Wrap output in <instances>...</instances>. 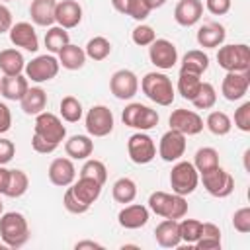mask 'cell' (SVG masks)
Here are the masks:
<instances>
[{
	"mask_svg": "<svg viewBox=\"0 0 250 250\" xmlns=\"http://www.w3.org/2000/svg\"><path fill=\"white\" fill-rule=\"evenodd\" d=\"M0 238L6 248H21L29 240L27 219L18 211L0 215Z\"/></svg>",
	"mask_w": 250,
	"mask_h": 250,
	"instance_id": "6da1fadb",
	"label": "cell"
},
{
	"mask_svg": "<svg viewBox=\"0 0 250 250\" xmlns=\"http://www.w3.org/2000/svg\"><path fill=\"white\" fill-rule=\"evenodd\" d=\"M148 209L162 217V219H182L188 215V201L184 195L166 193V191H152L148 195Z\"/></svg>",
	"mask_w": 250,
	"mask_h": 250,
	"instance_id": "7a4b0ae2",
	"label": "cell"
},
{
	"mask_svg": "<svg viewBox=\"0 0 250 250\" xmlns=\"http://www.w3.org/2000/svg\"><path fill=\"white\" fill-rule=\"evenodd\" d=\"M141 90L143 94L154 102L156 105H172L176 90L172 86V80L164 72H146L141 80Z\"/></svg>",
	"mask_w": 250,
	"mask_h": 250,
	"instance_id": "3957f363",
	"label": "cell"
},
{
	"mask_svg": "<svg viewBox=\"0 0 250 250\" xmlns=\"http://www.w3.org/2000/svg\"><path fill=\"white\" fill-rule=\"evenodd\" d=\"M217 62L227 72H246L250 70V47L246 43L221 45L217 51Z\"/></svg>",
	"mask_w": 250,
	"mask_h": 250,
	"instance_id": "277c9868",
	"label": "cell"
},
{
	"mask_svg": "<svg viewBox=\"0 0 250 250\" xmlns=\"http://www.w3.org/2000/svg\"><path fill=\"white\" fill-rule=\"evenodd\" d=\"M197 184H199V172L195 170L193 162L176 160V164L172 166V172H170V188H172V191L186 197V195L195 191Z\"/></svg>",
	"mask_w": 250,
	"mask_h": 250,
	"instance_id": "5b68a950",
	"label": "cell"
},
{
	"mask_svg": "<svg viewBox=\"0 0 250 250\" xmlns=\"http://www.w3.org/2000/svg\"><path fill=\"white\" fill-rule=\"evenodd\" d=\"M158 113L156 109L148 107V105H143L139 102H133L129 105H125L123 113H121V121L123 125L131 127V129H137V131H148L152 127L158 125Z\"/></svg>",
	"mask_w": 250,
	"mask_h": 250,
	"instance_id": "8992f818",
	"label": "cell"
},
{
	"mask_svg": "<svg viewBox=\"0 0 250 250\" xmlns=\"http://www.w3.org/2000/svg\"><path fill=\"white\" fill-rule=\"evenodd\" d=\"M33 135L53 143L61 145L66 137V127L62 125V119L51 111H41L35 115V125H33Z\"/></svg>",
	"mask_w": 250,
	"mask_h": 250,
	"instance_id": "52a82bcc",
	"label": "cell"
},
{
	"mask_svg": "<svg viewBox=\"0 0 250 250\" xmlns=\"http://www.w3.org/2000/svg\"><path fill=\"white\" fill-rule=\"evenodd\" d=\"M59 68H61L59 59L49 53V55H39V57L31 59V61L25 64L23 70H25V78H27V80L41 84V82L53 80V78L59 74Z\"/></svg>",
	"mask_w": 250,
	"mask_h": 250,
	"instance_id": "ba28073f",
	"label": "cell"
},
{
	"mask_svg": "<svg viewBox=\"0 0 250 250\" xmlns=\"http://www.w3.org/2000/svg\"><path fill=\"white\" fill-rule=\"evenodd\" d=\"M84 125H86V131L90 137H107L113 131L115 117L107 105L100 104V105H92L88 109Z\"/></svg>",
	"mask_w": 250,
	"mask_h": 250,
	"instance_id": "9c48e42d",
	"label": "cell"
},
{
	"mask_svg": "<svg viewBox=\"0 0 250 250\" xmlns=\"http://www.w3.org/2000/svg\"><path fill=\"white\" fill-rule=\"evenodd\" d=\"M199 176L205 191L213 197H229L234 191V178L221 166H215L213 170H207Z\"/></svg>",
	"mask_w": 250,
	"mask_h": 250,
	"instance_id": "30bf717a",
	"label": "cell"
},
{
	"mask_svg": "<svg viewBox=\"0 0 250 250\" xmlns=\"http://www.w3.org/2000/svg\"><path fill=\"white\" fill-rule=\"evenodd\" d=\"M127 154L135 164H148L156 156V145L150 135H146L145 131H137L127 141Z\"/></svg>",
	"mask_w": 250,
	"mask_h": 250,
	"instance_id": "8fae6325",
	"label": "cell"
},
{
	"mask_svg": "<svg viewBox=\"0 0 250 250\" xmlns=\"http://www.w3.org/2000/svg\"><path fill=\"white\" fill-rule=\"evenodd\" d=\"M168 123H170V129L174 131H180L182 135L189 137V135H197L203 131V119L197 111L193 109H174L172 115L168 117Z\"/></svg>",
	"mask_w": 250,
	"mask_h": 250,
	"instance_id": "7c38bea8",
	"label": "cell"
},
{
	"mask_svg": "<svg viewBox=\"0 0 250 250\" xmlns=\"http://www.w3.org/2000/svg\"><path fill=\"white\" fill-rule=\"evenodd\" d=\"M148 59L156 68L168 70L178 62V49L168 39H154L148 45Z\"/></svg>",
	"mask_w": 250,
	"mask_h": 250,
	"instance_id": "4fadbf2b",
	"label": "cell"
},
{
	"mask_svg": "<svg viewBox=\"0 0 250 250\" xmlns=\"http://www.w3.org/2000/svg\"><path fill=\"white\" fill-rule=\"evenodd\" d=\"M109 90L117 100H131L139 92V78L129 68L115 70L109 78Z\"/></svg>",
	"mask_w": 250,
	"mask_h": 250,
	"instance_id": "5bb4252c",
	"label": "cell"
},
{
	"mask_svg": "<svg viewBox=\"0 0 250 250\" xmlns=\"http://www.w3.org/2000/svg\"><path fill=\"white\" fill-rule=\"evenodd\" d=\"M186 152V135H182L180 131L168 129L158 143V156L164 162H176L184 156Z\"/></svg>",
	"mask_w": 250,
	"mask_h": 250,
	"instance_id": "9a60e30c",
	"label": "cell"
},
{
	"mask_svg": "<svg viewBox=\"0 0 250 250\" xmlns=\"http://www.w3.org/2000/svg\"><path fill=\"white\" fill-rule=\"evenodd\" d=\"M250 86V70L246 72H227L221 84V94L229 102H238L246 96Z\"/></svg>",
	"mask_w": 250,
	"mask_h": 250,
	"instance_id": "2e32d148",
	"label": "cell"
},
{
	"mask_svg": "<svg viewBox=\"0 0 250 250\" xmlns=\"http://www.w3.org/2000/svg\"><path fill=\"white\" fill-rule=\"evenodd\" d=\"M8 35H10V41H12L14 47H21L23 51L37 53V49H39V37H37L35 27L29 21H18V23H14L10 27Z\"/></svg>",
	"mask_w": 250,
	"mask_h": 250,
	"instance_id": "e0dca14e",
	"label": "cell"
},
{
	"mask_svg": "<svg viewBox=\"0 0 250 250\" xmlns=\"http://www.w3.org/2000/svg\"><path fill=\"white\" fill-rule=\"evenodd\" d=\"M148 217H150V211L148 207L141 205V203H127L119 213H117V223L119 227L127 229V230H135V229H141L148 223Z\"/></svg>",
	"mask_w": 250,
	"mask_h": 250,
	"instance_id": "ac0fdd59",
	"label": "cell"
},
{
	"mask_svg": "<svg viewBox=\"0 0 250 250\" xmlns=\"http://www.w3.org/2000/svg\"><path fill=\"white\" fill-rule=\"evenodd\" d=\"M49 180L53 186H59V188H68L74 180H76V166L72 162V158H55L51 164H49Z\"/></svg>",
	"mask_w": 250,
	"mask_h": 250,
	"instance_id": "d6986e66",
	"label": "cell"
},
{
	"mask_svg": "<svg viewBox=\"0 0 250 250\" xmlns=\"http://www.w3.org/2000/svg\"><path fill=\"white\" fill-rule=\"evenodd\" d=\"M82 21V6L76 0H61L57 2L55 8V23L64 27V29H72Z\"/></svg>",
	"mask_w": 250,
	"mask_h": 250,
	"instance_id": "ffe728a7",
	"label": "cell"
},
{
	"mask_svg": "<svg viewBox=\"0 0 250 250\" xmlns=\"http://www.w3.org/2000/svg\"><path fill=\"white\" fill-rule=\"evenodd\" d=\"M203 16V2L201 0H180L174 8V20L182 27L195 25Z\"/></svg>",
	"mask_w": 250,
	"mask_h": 250,
	"instance_id": "44dd1931",
	"label": "cell"
},
{
	"mask_svg": "<svg viewBox=\"0 0 250 250\" xmlns=\"http://www.w3.org/2000/svg\"><path fill=\"white\" fill-rule=\"evenodd\" d=\"M225 37H227V31L225 27L219 23V21H205L199 29H197V43L199 47L203 49H217L225 43Z\"/></svg>",
	"mask_w": 250,
	"mask_h": 250,
	"instance_id": "7402d4cb",
	"label": "cell"
},
{
	"mask_svg": "<svg viewBox=\"0 0 250 250\" xmlns=\"http://www.w3.org/2000/svg\"><path fill=\"white\" fill-rule=\"evenodd\" d=\"M70 189H72V193L84 203V205H88V207H92V203H96L98 201V197H100V193H102V184H98L96 180H92V178H84V176H80L78 180H74L70 186H68Z\"/></svg>",
	"mask_w": 250,
	"mask_h": 250,
	"instance_id": "603a6c76",
	"label": "cell"
},
{
	"mask_svg": "<svg viewBox=\"0 0 250 250\" xmlns=\"http://www.w3.org/2000/svg\"><path fill=\"white\" fill-rule=\"evenodd\" d=\"M154 238L158 242V246L162 248H176L180 246L182 238H180V227L176 219H164L156 225L154 229Z\"/></svg>",
	"mask_w": 250,
	"mask_h": 250,
	"instance_id": "cb8c5ba5",
	"label": "cell"
},
{
	"mask_svg": "<svg viewBox=\"0 0 250 250\" xmlns=\"http://www.w3.org/2000/svg\"><path fill=\"white\" fill-rule=\"evenodd\" d=\"M55 8H57V0H31L29 4L31 21L41 27H51L55 23Z\"/></svg>",
	"mask_w": 250,
	"mask_h": 250,
	"instance_id": "d4e9b609",
	"label": "cell"
},
{
	"mask_svg": "<svg viewBox=\"0 0 250 250\" xmlns=\"http://www.w3.org/2000/svg\"><path fill=\"white\" fill-rule=\"evenodd\" d=\"M64 152L72 160H86L94 152V141L90 135H72L64 143Z\"/></svg>",
	"mask_w": 250,
	"mask_h": 250,
	"instance_id": "484cf974",
	"label": "cell"
},
{
	"mask_svg": "<svg viewBox=\"0 0 250 250\" xmlns=\"http://www.w3.org/2000/svg\"><path fill=\"white\" fill-rule=\"evenodd\" d=\"M29 88V80L21 74L16 76H4L0 80V96H4L10 102H20L23 98V94Z\"/></svg>",
	"mask_w": 250,
	"mask_h": 250,
	"instance_id": "4316f807",
	"label": "cell"
},
{
	"mask_svg": "<svg viewBox=\"0 0 250 250\" xmlns=\"http://www.w3.org/2000/svg\"><path fill=\"white\" fill-rule=\"evenodd\" d=\"M20 105H21V111L25 115H39L47 107V94H45V90L39 88V86L27 88V92L20 100Z\"/></svg>",
	"mask_w": 250,
	"mask_h": 250,
	"instance_id": "83f0119b",
	"label": "cell"
},
{
	"mask_svg": "<svg viewBox=\"0 0 250 250\" xmlns=\"http://www.w3.org/2000/svg\"><path fill=\"white\" fill-rule=\"evenodd\" d=\"M59 64L66 70H80L84 64H86V53L82 47L78 45H64L61 51H59Z\"/></svg>",
	"mask_w": 250,
	"mask_h": 250,
	"instance_id": "f1b7e54d",
	"label": "cell"
},
{
	"mask_svg": "<svg viewBox=\"0 0 250 250\" xmlns=\"http://www.w3.org/2000/svg\"><path fill=\"white\" fill-rule=\"evenodd\" d=\"M25 68L23 55L18 49H2L0 51V70L4 76H16L21 74Z\"/></svg>",
	"mask_w": 250,
	"mask_h": 250,
	"instance_id": "f546056e",
	"label": "cell"
},
{
	"mask_svg": "<svg viewBox=\"0 0 250 250\" xmlns=\"http://www.w3.org/2000/svg\"><path fill=\"white\" fill-rule=\"evenodd\" d=\"M197 250L221 248V229L215 223H201V234L193 244Z\"/></svg>",
	"mask_w": 250,
	"mask_h": 250,
	"instance_id": "4dcf8cb0",
	"label": "cell"
},
{
	"mask_svg": "<svg viewBox=\"0 0 250 250\" xmlns=\"http://www.w3.org/2000/svg\"><path fill=\"white\" fill-rule=\"evenodd\" d=\"M201 74H195V72H189V70H182L180 68V76H178V94L191 102L193 96L197 94L199 86H201Z\"/></svg>",
	"mask_w": 250,
	"mask_h": 250,
	"instance_id": "1f68e13d",
	"label": "cell"
},
{
	"mask_svg": "<svg viewBox=\"0 0 250 250\" xmlns=\"http://www.w3.org/2000/svg\"><path fill=\"white\" fill-rule=\"evenodd\" d=\"M111 195L117 203L127 205V203L135 201V197H137V184L131 178H119L111 186Z\"/></svg>",
	"mask_w": 250,
	"mask_h": 250,
	"instance_id": "d6a6232c",
	"label": "cell"
},
{
	"mask_svg": "<svg viewBox=\"0 0 250 250\" xmlns=\"http://www.w3.org/2000/svg\"><path fill=\"white\" fill-rule=\"evenodd\" d=\"M209 68V57L201 49H191L182 57V70L203 74Z\"/></svg>",
	"mask_w": 250,
	"mask_h": 250,
	"instance_id": "836d02e7",
	"label": "cell"
},
{
	"mask_svg": "<svg viewBox=\"0 0 250 250\" xmlns=\"http://www.w3.org/2000/svg\"><path fill=\"white\" fill-rule=\"evenodd\" d=\"M70 43V37H68V31L61 25H51L45 33V47L51 55H59V51Z\"/></svg>",
	"mask_w": 250,
	"mask_h": 250,
	"instance_id": "e575fe53",
	"label": "cell"
},
{
	"mask_svg": "<svg viewBox=\"0 0 250 250\" xmlns=\"http://www.w3.org/2000/svg\"><path fill=\"white\" fill-rule=\"evenodd\" d=\"M205 127H207L213 135L225 137V135H229L230 129H232V119H230L225 111H219V109H217V111H211V113L207 115Z\"/></svg>",
	"mask_w": 250,
	"mask_h": 250,
	"instance_id": "d590c367",
	"label": "cell"
},
{
	"mask_svg": "<svg viewBox=\"0 0 250 250\" xmlns=\"http://www.w3.org/2000/svg\"><path fill=\"white\" fill-rule=\"evenodd\" d=\"M84 53H86V59L104 61V59H107L109 53H111V43H109V39H105L104 35H96V37H92V39L86 43Z\"/></svg>",
	"mask_w": 250,
	"mask_h": 250,
	"instance_id": "8d00e7d4",
	"label": "cell"
},
{
	"mask_svg": "<svg viewBox=\"0 0 250 250\" xmlns=\"http://www.w3.org/2000/svg\"><path fill=\"white\" fill-rule=\"evenodd\" d=\"M193 166L199 174L213 170L215 166H219V152L213 146H201L197 148L195 156H193Z\"/></svg>",
	"mask_w": 250,
	"mask_h": 250,
	"instance_id": "74e56055",
	"label": "cell"
},
{
	"mask_svg": "<svg viewBox=\"0 0 250 250\" xmlns=\"http://www.w3.org/2000/svg\"><path fill=\"white\" fill-rule=\"evenodd\" d=\"M59 111H61V117H62L66 123H76V121H80V119H82V113H84L80 100L74 98V96H64V98L61 100Z\"/></svg>",
	"mask_w": 250,
	"mask_h": 250,
	"instance_id": "f35d334b",
	"label": "cell"
},
{
	"mask_svg": "<svg viewBox=\"0 0 250 250\" xmlns=\"http://www.w3.org/2000/svg\"><path fill=\"white\" fill-rule=\"evenodd\" d=\"M27 188H29L27 174L23 170H18V168L10 170V182H8V189H6L4 195L12 197V199H18V197H21L27 191Z\"/></svg>",
	"mask_w": 250,
	"mask_h": 250,
	"instance_id": "ab89813d",
	"label": "cell"
},
{
	"mask_svg": "<svg viewBox=\"0 0 250 250\" xmlns=\"http://www.w3.org/2000/svg\"><path fill=\"white\" fill-rule=\"evenodd\" d=\"M215 102H217V90H215V86L211 82H201L197 94L191 100L193 107L195 109H211L215 105Z\"/></svg>",
	"mask_w": 250,
	"mask_h": 250,
	"instance_id": "60d3db41",
	"label": "cell"
},
{
	"mask_svg": "<svg viewBox=\"0 0 250 250\" xmlns=\"http://www.w3.org/2000/svg\"><path fill=\"white\" fill-rule=\"evenodd\" d=\"M80 176H84V178H92V180H96L98 184L104 186L105 180H107V168H105V164H104L102 160L86 158L84 166L80 168Z\"/></svg>",
	"mask_w": 250,
	"mask_h": 250,
	"instance_id": "b9f144b4",
	"label": "cell"
},
{
	"mask_svg": "<svg viewBox=\"0 0 250 250\" xmlns=\"http://www.w3.org/2000/svg\"><path fill=\"white\" fill-rule=\"evenodd\" d=\"M178 227H180V238H182V242L195 244V240L201 234V221H197V219H184L182 217V221H178Z\"/></svg>",
	"mask_w": 250,
	"mask_h": 250,
	"instance_id": "7bdbcfd3",
	"label": "cell"
},
{
	"mask_svg": "<svg viewBox=\"0 0 250 250\" xmlns=\"http://www.w3.org/2000/svg\"><path fill=\"white\" fill-rule=\"evenodd\" d=\"M131 39H133V43L139 45V47H148V45L156 39V33H154V29H152L150 25L139 23V25L131 31Z\"/></svg>",
	"mask_w": 250,
	"mask_h": 250,
	"instance_id": "ee69618b",
	"label": "cell"
},
{
	"mask_svg": "<svg viewBox=\"0 0 250 250\" xmlns=\"http://www.w3.org/2000/svg\"><path fill=\"white\" fill-rule=\"evenodd\" d=\"M150 6L146 0H127V8H125V16H131L137 21H145L150 14Z\"/></svg>",
	"mask_w": 250,
	"mask_h": 250,
	"instance_id": "f6af8a7d",
	"label": "cell"
},
{
	"mask_svg": "<svg viewBox=\"0 0 250 250\" xmlns=\"http://www.w3.org/2000/svg\"><path fill=\"white\" fill-rule=\"evenodd\" d=\"M62 205H64V209H66L68 213H72V215H82V213H86V211L90 209L88 205H84V203L72 193L70 188H66V191H64V195H62Z\"/></svg>",
	"mask_w": 250,
	"mask_h": 250,
	"instance_id": "bcb514c9",
	"label": "cell"
},
{
	"mask_svg": "<svg viewBox=\"0 0 250 250\" xmlns=\"http://www.w3.org/2000/svg\"><path fill=\"white\" fill-rule=\"evenodd\" d=\"M232 227L240 234H248L250 232V207H240V209L234 211V215H232Z\"/></svg>",
	"mask_w": 250,
	"mask_h": 250,
	"instance_id": "7dc6e473",
	"label": "cell"
},
{
	"mask_svg": "<svg viewBox=\"0 0 250 250\" xmlns=\"http://www.w3.org/2000/svg\"><path fill=\"white\" fill-rule=\"evenodd\" d=\"M234 127L242 133H250V102H244L234 109Z\"/></svg>",
	"mask_w": 250,
	"mask_h": 250,
	"instance_id": "c3c4849f",
	"label": "cell"
},
{
	"mask_svg": "<svg viewBox=\"0 0 250 250\" xmlns=\"http://www.w3.org/2000/svg\"><path fill=\"white\" fill-rule=\"evenodd\" d=\"M230 6H232V0H205V8L213 16H225V14H229Z\"/></svg>",
	"mask_w": 250,
	"mask_h": 250,
	"instance_id": "681fc988",
	"label": "cell"
},
{
	"mask_svg": "<svg viewBox=\"0 0 250 250\" xmlns=\"http://www.w3.org/2000/svg\"><path fill=\"white\" fill-rule=\"evenodd\" d=\"M16 154V145L10 139L0 137V166H6Z\"/></svg>",
	"mask_w": 250,
	"mask_h": 250,
	"instance_id": "f907efd6",
	"label": "cell"
},
{
	"mask_svg": "<svg viewBox=\"0 0 250 250\" xmlns=\"http://www.w3.org/2000/svg\"><path fill=\"white\" fill-rule=\"evenodd\" d=\"M31 146L39 154H51V152H55L59 148V145H53V143H49V141H45V139H41L37 135L31 137Z\"/></svg>",
	"mask_w": 250,
	"mask_h": 250,
	"instance_id": "816d5d0a",
	"label": "cell"
},
{
	"mask_svg": "<svg viewBox=\"0 0 250 250\" xmlns=\"http://www.w3.org/2000/svg\"><path fill=\"white\" fill-rule=\"evenodd\" d=\"M10 127H12V111L4 102H0V135L8 133Z\"/></svg>",
	"mask_w": 250,
	"mask_h": 250,
	"instance_id": "f5cc1de1",
	"label": "cell"
},
{
	"mask_svg": "<svg viewBox=\"0 0 250 250\" xmlns=\"http://www.w3.org/2000/svg\"><path fill=\"white\" fill-rule=\"evenodd\" d=\"M12 25H14V21H12V12H10V8H6L4 4H0V35L6 33V31H10Z\"/></svg>",
	"mask_w": 250,
	"mask_h": 250,
	"instance_id": "db71d44e",
	"label": "cell"
},
{
	"mask_svg": "<svg viewBox=\"0 0 250 250\" xmlns=\"http://www.w3.org/2000/svg\"><path fill=\"white\" fill-rule=\"evenodd\" d=\"M76 250H84V248H92V250H104V244L96 242V240H78L74 244Z\"/></svg>",
	"mask_w": 250,
	"mask_h": 250,
	"instance_id": "11a10c76",
	"label": "cell"
},
{
	"mask_svg": "<svg viewBox=\"0 0 250 250\" xmlns=\"http://www.w3.org/2000/svg\"><path fill=\"white\" fill-rule=\"evenodd\" d=\"M8 182H10V170H8L6 166H0V195L6 193Z\"/></svg>",
	"mask_w": 250,
	"mask_h": 250,
	"instance_id": "9f6ffc18",
	"label": "cell"
},
{
	"mask_svg": "<svg viewBox=\"0 0 250 250\" xmlns=\"http://www.w3.org/2000/svg\"><path fill=\"white\" fill-rule=\"evenodd\" d=\"M111 6L119 12V14H125V8H127V0H111Z\"/></svg>",
	"mask_w": 250,
	"mask_h": 250,
	"instance_id": "6f0895ef",
	"label": "cell"
},
{
	"mask_svg": "<svg viewBox=\"0 0 250 250\" xmlns=\"http://www.w3.org/2000/svg\"><path fill=\"white\" fill-rule=\"evenodd\" d=\"M148 2V6H150V10H156V8H162L164 4H166V0H146Z\"/></svg>",
	"mask_w": 250,
	"mask_h": 250,
	"instance_id": "680465c9",
	"label": "cell"
},
{
	"mask_svg": "<svg viewBox=\"0 0 250 250\" xmlns=\"http://www.w3.org/2000/svg\"><path fill=\"white\" fill-rule=\"evenodd\" d=\"M4 213V203H2V199H0V215Z\"/></svg>",
	"mask_w": 250,
	"mask_h": 250,
	"instance_id": "91938a15",
	"label": "cell"
},
{
	"mask_svg": "<svg viewBox=\"0 0 250 250\" xmlns=\"http://www.w3.org/2000/svg\"><path fill=\"white\" fill-rule=\"evenodd\" d=\"M0 2H12V0H0Z\"/></svg>",
	"mask_w": 250,
	"mask_h": 250,
	"instance_id": "94428289",
	"label": "cell"
}]
</instances>
